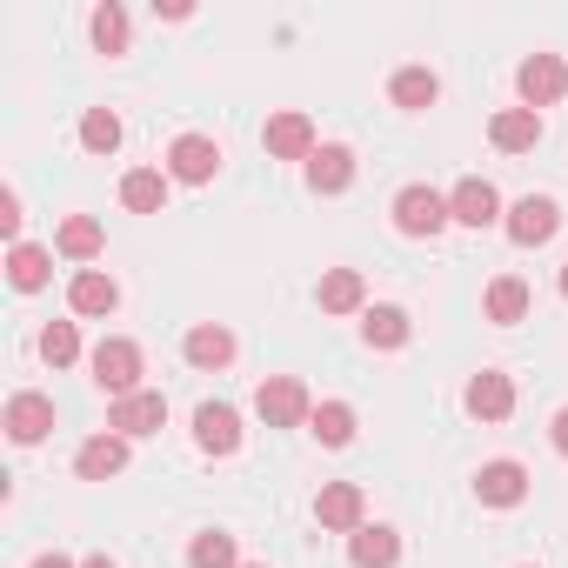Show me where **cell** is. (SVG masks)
<instances>
[{
	"label": "cell",
	"mask_w": 568,
	"mask_h": 568,
	"mask_svg": "<svg viewBox=\"0 0 568 568\" xmlns=\"http://www.w3.org/2000/svg\"><path fill=\"white\" fill-rule=\"evenodd\" d=\"M194 442H201V455H234L241 448V415L227 402H201L194 408Z\"/></svg>",
	"instance_id": "obj_9"
},
{
	"label": "cell",
	"mask_w": 568,
	"mask_h": 568,
	"mask_svg": "<svg viewBox=\"0 0 568 568\" xmlns=\"http://www.w3.org/2000/svg\"><path fill=\"white\" fill-rule=\"evenodd\" d=\"M48 274H54V261H48V247H34V241H21L14 254H8V281L21 295H34V288H48Z\"/></svg>",
	"instance_id": "obj_24"
},
{
	"label": "cell",
	"mask_w": 568,
	"mask_h": 568,
	"mask_svg": "<svg viewBox=\"0 0 568 568\" xmlns=\"http://www.w3.org/2000/svg\"><path fill=\"white\" fill-rule=\"evenodd\" d=\"M315 515H322V528H342V535H355V528H362V515H368V495H362V481H328V488L315 495Z\"/></svg>",
	"instance_id": "obj_10"
},
{
	"label": "cell",
	"mask_w": 568,
	"mask_h": 568,
	"mask_svg": "<svg viewBox=\"0 0 568 568\" xmlns=\"http://www.w3.org/2000/svg\"><path fill=\"white\" fill-rule=\"evenodd\" d=\"M515 94H521V108H548V101H561L568 94V68H561V54H528L521 68H515Z\"/></svg>",
	"instance_id": "obj_4"
},
{
	"label": "cell",
	"mask_w": 568,
	"mask_h": 568,
	"mask_svg": "<svg viewBox=\"0 0 568 568\" xmlns=\"http://www.w3.org/2000/svg\"><path fill=\"white\" fill-rule=\"evenodd\" d=\"M214 168H221V148H214L207 134H181V141L168 148V174H174V181H187V187H207V181H214Z\"/></svg>",
	"instance_id": "obj_7"
},
{
	"label": "cell",
	"mask_w": 568,
	"mask_h": 568,
	"mask_svg": "<svg viewBox=\"0 0 568 568\" xmlns=\"http://www.w3.org/2000/svg\"><path fill=\"white\" fill-rule=\"evenodd\" d=\"M561 234V207L548 201V194H521L515 207H508V241L515 247H541V241H555Z\"/></svg>",
	"instance_id": "obj_5"
},
{
	"label": "cell",
	"mask_w": 568,
	"mask_h": 568,
	"mask_svg": "<svg viewBox=\"0 0 568 568\" xmlns=\"http://www.w3.org/2000/svg\"><path fill=\"white\" fill-rule=\"evenodd\" d=\"M94 382L121 402V395H141V348L128 342V335H108L101 348H94Z\"/></svg>",
	"instance_id": "obj_3"
},
{
	"label": "cell",
	"mask_w": 568,
	"mask_h": 568,
	"mask_svg": "<svg viewBox=\"0 0 568 568\" xmlns=\"http://www.w3.org/2000/svg\"><path fill=\"white\" fill-rule=\"evenodd\" d=\"M435 94H442V81H435L428 68H402V74L388 81V101H395V108H408V114L435 108Z\"/></svg>",
	"instance_id": "obj_23"
},
{
	"label": "cell",
	"mask_w": 568,
	"mask_h": 568,
	"mask_svg": "<svg viewBox=\"0 0 568 568\" xmlns=\"http://www.w3.org/2000/svg\"><path fill=\"white\" fill-rule=\"evenodd\" d=\"M462 402H468V415H475V422H501V415H515V382H508L501 368H481V375L468 382V395H462Z\"/></svg>",
	"instance_id": "obj_12"
},
{
	"label": "cell",
	"mask_w": 568,
	"mask_h": 568,
	"mask_svg": "<svg viewBox=\"0 0 568 568\" xmlns=\"http://www.w3.org/2000/svg\"><path fill=\"white\" fill-rule=\"evenodd\" d=\"M528 315V281L521 274H501V281H488V322H521Z\"/></svg>",
	"instance_id": "obj_25"
},
{
	"label": "cell",
	"mask_w": 568,
	"mask_h": 568,
	"mask_svg": "<svg viewBox=\"0 0 568 568\" xmlns=\"http://www.w3.org/2000/svg\"><path fill=\"white\" fill-rule=\"evenodd\" d=\"M362 335H368V348H408V335H415V328H408V315H402V308H388V302H382V308H368Z\"/></svg>",
	"instance_id": "obj_26"
},
{
	"label": "cell",
	"mask_w": 568,
	"mask_h": 568,
	"mask_svg": "<svg viewBox=\"0 0 568 568\" xmlns=\"http://www.w3.org/2000/svg\"><path fill=\"white\" fill-rule=\"evenodd\" d=\"M308 428H315L322 448H348V442H355V408H348V402H322Z\"/></svg>",
	"instance_id": "obj_27"
},
{
	"label": "cell",
	"mask_w": 568,
	"mask_h": 568,
	"mask_svg": "<svg viewBox=\"0 0 568 568\" xmlns=\"http://www.w3.org/2000/svg\"><path fill=\"white\" fill-rule=\"evenodd\" d=\"M448 221H455V214H448V194H435V187H422V181L395 194V227H402L408 241H428V234H442Z\"/></svg>",
	"instance_id": "obj_2"
},
{
	"label": "cell",
	"mask_w": 568,
	"mask_h": 568,
	"mask_svg": "<svg viewBox=\"0 0 568 568\" xmlns=\"http://www.w3.org/2000/svg\"><path fill=\"white\" fill-rule=\"evenodd\" d=\"M81 568H114V561H108V555H88V561H81Z\"/></svg>",
	"instance_id": "obj_36"
},
{
	"label": "cell",
	"mask_w": 568,
	"mask_h": 568,
	"mask_svg": "<svg viewBox=\"0 0 568 568\" xmlns=\"http://www.w3.org/2000/svg\"><path fill=\"white\" fill-rule=\"evenodd\" d=\"M475 495H481V508H515V501L528 495V468H521V462H481Z\"/></svg>",
	"instance_id": "obj_14"
},
{
	"label": "cell",
	"mask_w": 568,
	"mask_h": 568,
	"mask_svg": "<svg viewBox=\"0 0 568 568\" xmlns=\"http://www.w3.org/2000/svg\"><path fill=\"white\" fill-rule=\"evenodd\" d=\"M187 568H241V555H234V535H221V528H201V535L187 541Z\"/></svg>",
	"instance_id": "obj_28"
},
{
	"label": "cell",
	"mask_w": 568,
	"mask_h": 568,
	"mask_svg": "<svg viewBox=\"0 0 568 568\" xmlns=\"http://www.w3.org/2000/svg\"><path fill=\"white\" fill-rule=\"evenodd\" d=\"M548 435H555V455H568V408L555 415V428H548Z\"/></svg>",
	"instance_id": "obj_34"
},
{
	"label": "cell",
	"mask_w": 568,
	"mask_h": 568,
	"mask_svg": "<svg viewBox=\"0 0 568 568\" xmlns=\"http://www.w3.org/2000/svg\"><path fill=\"white\" fill-rule=\"evenodd\" d=\"M121 207H128V214H161V207H168V174H161V168L121 174Z\"/></svg>",
	"instance_id": "obj_20"
},
{
	"label": "cell",
	"mask_w": 568,
	"mask_h": 568,
	"mask_svg": "<svg viewBox=\"0 0 568 568\" xmlns=\"http://www.w3.org/2000/svg\"><path fill=\"white\" fill-rule=\"evenodd\" d=\"M362 302H368V288H362L355 267H328V274H322V308H328V315H355Z\"/></svg>",
	"instance_id": "obj_22"
},
{
	"label": "cell",
	"mask_w": 568,
	"mask_h": 568,
	"mask_svg": "<svg viewBox=\"0 0 568 568\" xmlns=\"http://www.w3.org/2000/svg\"><path fill=\"white\" fill-rule=\"evenodd\" d=\"M68 308H74V315H114V308H121L114 274H101V267H81V274L68 281Z\"/></svg>",
	"instance_id": "obj_15"
},
{
	"label": "cell",
	"mask_w": 568,
	"mask_h": 568,
	"mask_svg": "<svg viewBox=\"0 0 568 568\" xmlns=\"http://www.w3.org/2000/svg\"><path fill=\"white\" fill-rule=\"evenodd\" d=\"M348 561H355V568H395V561H402V535L382 528V521H375V528L362 521V528L348 535Z\"/></svg>",
	"instance_id": "obj_18"
},
{
	"label": "cell",
	"mask_w": 568,
	"mask_h": 568,
	"mask_svg": "<svg viewBox=\"0 0 568 568\" xmlns=\"http://www.w3.org/2000/svg\"><path fill=\"white\" fill-rule=\"evenodd\" d=\"M41 362H54V368L81 362V335H74V322H54V328H41Z\"/></svg>",
	"instance_id": "obj_32"
},
{
	"label": "cell",
	"mask_w": 568,
	"mask_h": 568,
	"mask_svg": "<svg viewBox=\"0 0 568 568\" xmlns=\"http://www.w3.org/2000/svg\"><path fill=\"white\" fill-rule=\"evenodd\" d=\"M61 254L94 261V254H101V221H94V214H68V221H61Z\"/></svg>",
	"instance_id": "obj_29"
},
{
	"label": "cell",
	"mask_w": 568,
	"mask_h": 568,
	"mask_svg": "<svg viewBox=\"0 0 568 568\" xmlns=\"http://www.w3.org/2000/svg\"><path fill=\"white\" fill-rule=\"evenodd\" d=\"M348 181H355V154H348L342 141L315 148V161H308V187H315V194H342Z\"/></svg>",
	"instance_id": "obj_19"
},
{
	"label": "cell",
	"mask_w": 568,
	"mask_h": 568,
	"mask_svg": "<svg viewBox=\"0 0 568 568\" xmlns=\"http://www.w3.org/2000/svg\"><path fill=\"white\" fill-rule=\"evenodd\" d=\"M254 415H261L267 428H302V422H315V402H308V388H302L295 375H267V382L254 388Z\"/></svg>",
	"instance_id": "obj_1"
},
{
	"label": "cell",
	"mask_w": 568,
	"mask_h": 568,
	"mask_svg": "<svg viewBox=\"0 0 568 568\" xmlns=\"http://www.w3.org/2000/svg\"><path fill=\"white\" fill-rule=\"evenodd\" d=\"M8 435H14L21 448L48 442V435H54V402H48V395H14V402H8Z\"/></svg>",
	"instance_id": "obj_16"
},
{
	"label": "cell",
	"mask_w": 568,
	"mask_h": 568,
	"mask_svg": "<svg viewBox=\"0 0 568 568\" xmlns=\"http://www.w3.org/2000/svg\"><path fill=\"white\" fill-rule=\"evenodd\" d=\"M161 422H168V402H161L154 388H141V395H121V402L108 408V428H114V435H128V442H134V435H154Z\"/></svg>",
	"instance_id": "obj_8"
},
{
	"label": "cell",
	"mask_w": 568,
	"mask_h": 568,
	"mask_svg": "<svg viewBox=\"0 0 568 568\" xmlns=\"http://www.w3.org/2000/svg\"><path fill=\"white\" fill-rule=\"evenodd\" d=\"M488 141H495L501 154H528V148L541 141V114H535V108H501V114L488 121Z\"/></svg>",
	"instance_id": "obj_17"
},
{
	"label": "cell",
	"mask_w": 568,
	"mask_h": 568,
	"mask_svg": "<svg viewBox=\"0 0 568 568\" xmlns=\"http://www.w3.org/2000/svg\"><path fill=\"white\" fill-rule=\"evenodd\" d=\"M121 468H128V435H114V428H108V435H88L81 455H74V475H81V481H108V475H121Z\"/></svg>",
	"instance_id": "obj_13"
},
{
	"label": "cell",
	"mask_w": 568,
	"mask_h": 568,
	"mask_svg": "<svg viewBox=\"0 0 568 568\" xmlns=\"http://www.w3.org/2000/svg\"><path fill=\"white\" fill-rule=\"evenodd\" d=\"M181 355H187L194 368H227V362H234V335H227V328H214V322H201V328H187Z\"/></svg>",
	"instance_id": "obj_21"
},
{
	"label": "cell",
	"mask_w": 568,
	"mask_h": 568,
	"mask_svg": "<svg viewBox=\"0 0 568 568\" xmlns=\"http://www.w3.org/2000/svg\"><path fill=\"white\" fill-rule=\"evenodd\" d=\"M81 148H88V154H114V148H121V121H114L108 108H88V121H81Z\"/></svg>",
	"instance_id": "obj_31"
},
{
	"label": "cell",
	"mask_w": 568,
	"mask_h": 568,
	"mask_svg": "<svg viewBox=\"0 0 568 568\" xmlns=\"http://www.w3.org/2000/svg\"><path fill=\"white\" fill-rule=\"evenodd\" d=\"M448 214H455L462 227H495V221H501V194H495L481 174H468V181L448 194Z\"/></svg>",
	"instance_id": "obj_11"
},
{
	"label": "cell",
	"mask_w": 568,
	"mask_h": 568,
	"mask_svg": "<svg viewBox=\"0 0 568 568\" xmlns=\"http://www.w3.org/2000/svg\"><path fill=\"white\" fill-rule=\"evenodd\" d=\"M241 568H261V561H241Z\"/></svg>",
	"instance_id": "obj_38"
},
{
	"label": "cell",
	"mask_w": 568,
	"mask_h": 568,
	"mask_svg": "<svg viewBox=\"0 0 568 568\" xmlns=\"http://www.w3.org/2000/svg\"><path fill=\"white\" fill-rule=\"evenodd\" d=\"M561 295H568V267H561Z\"/></svg>",
	"instance_id": "obj_37"
},
{
	"label": "cell",
	"mask_w": 568,
	"mask_h": 568,
	"mask_svg": "<svg viewBox=\"0 0 568 568\" xmlns=\"http://www.w3.org/2000/svg\"><path fill=\"white\" fill-rule=\"evenodd\" d=\"M34 568H74V561H68V555H41Z\"/></svg>",
	"instance_id": "obj_35"
},
{
	"label": "cell",
	"mask_w": 568,
	"mask_h": 568,
	"mask_svg": "<svg viewBox=\"0 0 568 568\" xmlns=\"http://www.w3.org/2000/svg\"><path fill=\"white\" fill-rule=\"evenodd\" d=\"M88 34H94V48H101V54H121V48H128V14L114 8V0H108V8H94Z\"/></svg>",
	"instance_id": "obj_30"
},
{
	"label": "cell",
	"mask_w": 568,
	"mask_h": 568,
	"mask_svg": "<svg viewBox=\"0 0 568 568\" xmlns=\"http://www.w3.org/2000/svg\"><path fill=\"white\" fill-rule=\"evenodd\" d=\"M0 234H8V241L21 247V194H14V187L0 194Z\"/></svg>",
	"instance_id": "obj_33"
},
{
	"label": "cell",
	"mask_w": 568,
	"mask_h": 568,
	"mask_svg": "<svg viewBox=\"0 0 568 568\" xmlns=\"http://www.w3.org/2000/svg\"><path fill=\"white\" fill-rule=\"evenodd\" d=\"M261 141H267L274 161H315V121H308L302 108H281V114L261 128Z\"/></svg>",
	"instance_id": "obj_6"
}]
</instances>
